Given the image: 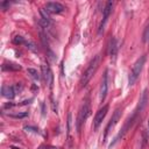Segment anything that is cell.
Masks as SVG:
<instances>
[{"mask_svg": "<svg viewBox=\"0 0 149 149\" xmlns=\"http://www.w3.org/2000/svg\"><path fill=\"white\" fill-rule=\"evenodd\" d=\"M99 64H100V55H97V56H94L92 59H91V62H90V64L87 65V68H86V70L84 71V73L81 74V78H80V87H84L88 81H90V79L93 77V74L97 72V70H98V68H99Z\"/></svg>", "mask_w": 149, "mask_h": 149, "instance_id": "1", "label": "cell"}, {"mask_svg": "<svg viewBox=\"0 0 149 149\" xmlns=\"http://www.w3.org/2000/svg\"><path fill=\"white\" fill-rule=\"evenodd\" d=\"M144 63H146V56L144 55L136 59V62L134 63V65H133V68H132V70L129 72V77H128V84L129 85H133L137 80L140 73L142 72Z\"/></svg>", "mask_w": 149, "mask_h": 149, "instance_id": "2", "label": "cell"}, {"mask_svg": "<svg viewBox=\"0 0 149 149\" xmlns=\"http://www.w3.org/2000/svg\"><path fill=\"white\" fill-rule=\"evenodd\" d=\"M90 112H91L90 104H88V101H85V102L81 105V107H80V109H79V113H78V118H77V129H78V130H80L81 125H83V123L86 121V119L88 118Z\"/></svg>", "mask_w": 149, "mask_h": 149, "instance_id": "3", "label": "cell"}, {"mask_svg": "<svg viewBox=\"0 0 149 149\" xmlns=\"http://www.w3.org/2000/svg\"><path fill=\"white\" fill-rule=\"evenodd\" d=\"M107 92H108V71L106 70L104 76H102V79L100 83V90H99V99L101 102L105 100Z\"/></svg>", "mask_w": 149, "mask_h": 149, "instance_id": "4", "label": "cell"}, {"mask_svg": "<svg viewBox=\"0 0 149 149\" xmlns=\"http://www.w3.org/2000/svg\"><path fill=\"white\" fill-rule=\"evenodd\" d=\"M107 112H108V105L102 106V107L97 112V114H95V116H94V120H93V128H94V129H98V127L101 125V122H102V120L105 119Z\"/></svg>", "mask_w": 149, "mask_h": 149, "instance_id": "5", "label": "cell"}, {"mask_svg": "<svg viewBox=\"0 0 149 149\" xmlns=\"http://www.w3.org/2000/svg\"><path fill=\"white\" fill-rule=\"evenodd\" d=\"M120 116H121V109H120V108H116V109H115V112L113 113V115H112V118H111L109 122H108V123H107V126H106L105 135H104V140H106V137H107L108 133H109V132H111V129L116 125V122L119 121Z\"/></svg>", "mask_w": 149, "mask_h": 149, "instance_id": "6", "label": "cell"}, {"mask_svg": "<svg viewBox=\"0 0 149 149\" xmlns=\"http://www.w3.org/2000/svg\"><path fill=\"white\" fill-rule=\"evenodd\" d=\"M113 5H114V3H113L112 1H108V2H106L105 8L102 9V15H104V19H102V21H101V23H100V26H99V34H100L101 31H104V28H105V24H106V22H107V19H108L109 14L112 13Z\"/></svg>", "mask_w": 149, "mask_h": 149, "instance_id": "7", "label": "cell"}, {"mask_svg": "<svg viewBox=\"0 0 149 149\" xmlns=\"http://www.w3.org/2000/svg\"><path fill=\"white\" fill-rule=\"evenodd\" d=\"M45 9L48 10L49 14H59L65 8H64V6L62 3H59V2H52L51 1V2H47L45 3Z\"/></svg>", "mask_w": 149, "mask_h": 149, "instance_id": "8", "label": "cell"}, {"mask_svg": "<svg viewBox=\"0 0 149 149\" xmlns=\"http://www.w3.org/2000/svg\"><path fill=\"white\" fill-rule=\"evenodd\" d=\"M42 76L44 78V81L51 88L52 87V83H54V76H52V72H51L49 65H47V64H43L42 65Z\"/></svg>", "mask_w": 149, "mask_h": 149, "instance_id": "9", "label": "cell"}, {"mask_svg": "<svg viewBox=\"0 0 149 149\" xmlns=\"http://www.w3.org/2000/svg\"><path fill=\"white\" fill-rule=\"evenodd\" d=\"M108 54L111 56V58L114 61L115 57H116V54H118V42L114 37H112L109 40V44H108Z\"/></svg>", "mask_w": 149, "mask_h": 149, "instance_id": "10", "label": "cell"}, {"mask_svg": "<svg viewBox=\"0 0 149 149\" xmlns=\"http://www.w3.org/2000/svg\"><path fill=\"white\" fill-rule=\"evenodd\" d=\"M1 93H2V97L7 99H13L15 97V90L13 86H9V85H2Z\"/></svg>", "mask_w": 149, "mask_h": 149, "instance_id": "11", "label": "cell"}, {"mask_svg": "<svg viewBox=\"0 0 149 149\" xmlns=\"http://www.w3.org/2000/svg\"><path fill=\"white\" fill-rule=\"evenodd\" d=\"M147 101H148V90L146 88L144 91H143V93H142V97H141V99H140V105H139V112H141L143 108H144V106L147 105Z\"/></svg>", "mask_w": 149, "mask_h": 149, "instance_id": "12", "label": "cell"}, {"mask_svg": "<svg viewBox=\"0 0 149 149\" xmlns=\"http://www.w3.org/2000/svg\"><path fill=\"white\" fill-rule=\"evenodd\" d=\"M2 70H5V71H17V70H21V66L17 65V64L9 63V64H3L2 65Z\"/></svg>", "mask_w": 149, "mask_h": 149, "instance_id": "13", "label": "cell"}, {"mask_svg": "<svg viewBox=\"0 0 149 149\" xmlns=\"http://www.w3.org/2000/svg\"><path fill=\"white\" fill-rule=\"evenodd\" d=\"M27 72H28V74L33 78V79H35V80H38L40 79V73L37 72V70H35V69H31V68H29V69H27Z\"/></svg>", "mask_w": 149, "mask_h": 149, "instance_id": "14", "label": "cell"}, {"mask_svg": "<svg viewBox=\"0 0 149 149\" xmlns=\"http://www.w3.org/2000/svg\"><path fill=\"white\" fill-rule=\"evenodd\" d=\"M13 42L15 43V44H24L26 43V41H24V38L22 37V36H15L14 37V40H13Z\"/></svg>", "mask_w": 149, "mask_h": 149, "instance_id": "15", "label": "cell"}, {"mask_svg": "<svg viewBox=\"0 0 149 149\" xmlns=\"http://www.w3.org/2000/svg\"><path fill=\"white\" fill-rule=\"evenodd\" d=\"M27 115H28V112H22V113H17V114H9V116L15 118V119H22V118H26Z\"/></svg>", "mask_w": 149, "mask_h": 149, "instance_id": "16", "label": "cell"}, {"mask_svg": "<svg viewBox=\"0 0 149 149\" xmlns=\"http://www.w3.org/2000/svg\"><path fill=\"white\" fill-rule=\"evenodd\" d=\"M143 41L144 42H149V24L146 27L144 33H143Z\"/></svg>", "mask_w": 149, "mask_h": 149, "instance_id": "17", "label": "cell"}, {"mask_svg": "<svg viewBox=\"0 0 149 149\" xmlns=\"http://www.w3.org/2000/svg\"><path fill=\"white\" fill-rule=\"evenodd\" d=\"M24 129H26L27 132H28V130H29V132H34V133H37V132H38L36 128H33V127H24Z\"/></svg>", "mask_w": 149, "mask_h": 149, "instance_id": "18", "label": "cell"}, {"mask_svg": "<svg viewBox=\"0 0 149 149\" xmlns=\"http://www.w3.org/2000/svg\"><path fill=\"white\" fill-rule=\"evenodd\" d=\"M45 149H61V148H58L56 146H45Z\"/></svg>", "mask_w": 149, "mask_h": 149, "instance_id": "19", "label": "cell"}, {"mask_svg": "<svg viewBox=\"0 0 149 149\" xmlns=\"http://www.w3.org/2000/svg\"><path fill=\"white\" fill-rule=\"evenodd\" d=\"M38 149H45V146H41V147H38Z\"/></svg>", "mask_w": 149, "mask_h": 149, "instance_id": "20", "label": "cell"}, {"mask_svg": "<svg viewBox=\"0 0 149 149\" xmlns=\"http://www.w3.org/2000/svg\"><path fill=\"white\" fill-rule=\"evenodd\" d=\"M148 128H149V120H148Z\"/></svg>", "mask_w": 149, "mask_h": 149, "instance_id": "21", "label": "cell"}]
</instances>
